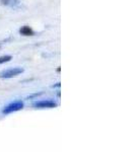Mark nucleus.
<instances>
[{
	"label": "nucleus",
	"mask_w": 135,
	"mask_h": 152,
	"mask_svg": "<svg viewBox=\"0 0 135 152\" xmlns=\"http://www.w3.org/2000/svg\"><path fill=\"white\" fill-rule=\"evenodd\" d=\"M23 68L21 67H14V68H10V69H6L0 72V78H12L15 77L19 74L23 72Z\"/></svg>",
	"instance_id": "f257e3e1"
},
{
	"label": "nucleus",
	"mask_w": 135,
	"mask_h": 152,
	"mask_svg": "<svg viewBox=\"0 0 135 152\" xmlns=\"http://www.w3.org/2000/svg\"><path fill=\"white\" fill-rule=\"evenodd\" d=\"M24 107L23 102L18 100V102H11L10 104H8L7 107H5L3 109L2 113L3 114H11V113H14V112H18V111H21L23 110Z\"/></svg>",
	"instance_id": "f03ea898"
},
{
	"label": "nucleus",
	"mask_w": 135,
	"mask_h": 152,
	"mask_svg": "<svg viewBox=\"0 0 135 152\" xmlns=\"http://www.w3.org/2000/svg\"><path fill=\"white\" fill-rule=\"evenodd\" d=\"M33 107L36 109H53L57 107V104L53 100H41V102H34Z\"/></svg>",
	"instance_id": "7ed1b4c3"
},
{
	"label": "nucleus",
	"mask_w": 135,
	"mask_h": 152,
	"mask_svg": "<svg viewBox=\"0 0 135 152\" xmlns=\"http://www.w3.org/2000/svg\"><path fill=\"white\" fill-rule=\"evenodd\" d=\"M19 34L21 36H24V37H31V36H34L35 35V31H33V28H29V26H23L19 28Z\"/></svg>",
	"instance_id": "20e7f679"
},
{
	"label": "nucleus",
	"mask_w": 135,
	"mask_h": 152,
	"mask_svg": "<svg viewBox=\"0 0 135 152\" xmlns=\"http://www.w3.org/2000/svg\"><path fill=\"white\" fill-rule=\"evenodd\" d=\"M0 2H1V4L4 6L14 7L21 3V0H0Z\"/></svg>",
	"instance_id": "39448f33"
},
{
	"label": "nucleus",
	"mask_w": 135,
	"mask_h": 152,
	"mask_svg": "<svg viewBox=\"0 0 135 152\" xmlns=\"http://www.w3.org/2000/svg\"><path fill=\"white\" fill-rule=\"evenodd\" d=\"M11 59H12L11 56H2V57H0V64H3V63L9 62Z\"/></svg>",
	"instance_id": "423d86ee"
},
{
	"label": "nucleus",
	"mask_w": 135,
	"mask_h": 152,
	"mask_svg": "<svg viewBox=\"0 0 135 152\" xmlns=\"http://www.w3.org/2000/svg\"><path fill=\"white\" fill-rule=\"evenodd\" d=\"M60 86V83H57L56 85H53V87H59Z\"/></svg>",
	"instance_id": "0eeeda50"
},
{
	"label": "nucleus",
	"mask_w": 135,
	"mask_h": 152,
	"mask_svg": "<svg viewBox=\"0 0 135 152\" xmlns=\"http://www.w3.org/2000/svg\"><path fill=\"white\" fill-rule=\"evenodd\" d=\"M60 71H61L60 67H58V68H57V72H60Z\"/></svg>",
	"instance_id": "6e6552de"
},
{
	"label": "nucleus",
	"mask_w": 135,
	"mask_h": 152,
	"mask_svg": "<svg viewBox=\"0 0 135 152\" xmlns=\"http://www.w3.org/2000/svg\"><path fill=\"white\" fill-rule=\"evenodd\" d=\"M0 49H1V46H0Z\"/></svg>",
	"instance_id": "1a4fd4ad"
}]
</instances>
